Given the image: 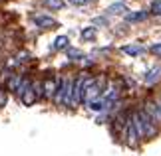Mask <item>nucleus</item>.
I'll return each mask as SVG.
<instances>
[{
	"instance_id": "1",
	"label": "nucleus",
	"mask_w": 161,
	"mask_h": 156,
	"mask_svg": "<svg viewBox=\"0 0 161 156\" xmlns=\"http://www.w3.org/2000/svg\"><path fill=\"white\" fill-rule=\"evenodd\" d=\"M72 85H74V79H70V77L60 79L58 89H56V93H54V103L56 105L72 107Z\"/></svg>"
},
{
	"instance_id": "2",
	"label": "nucleus",
	"mask_w": 161,
	"mask_h": 156,
	"mask_svg": "<svg viewBox=\"0 0 161 156\" xmlns=\"http://www.w3.org/2000/svg\"><path fill=\"white\" fill-rule=\"evenodd\" d=\"M135 115H137V118H139V124H141V133H143V138H153V136H157V133H159L157 124L153 123L149 117H147V113H145L143 109H141V111H135Z\"/></svg>"
},
{
	"instance_id": "3",
	"label": "nucleus",
	"mask_w": 161,
	"mask_h": 156,
	"mask_svg": "<svg viewBox=\"0 0 161 156\" xmlns=\"http://www.w3.org/2000/svg\"><path fill=\"white\" fill-rule=\"evenodd\" d=\"M84 79L86 75H80L78 79H74L72 85V107H78L84 101Z\"/></svg>"
},
{
	"instance_id": "4",
	"label": "nucleus",
	"mask_w": 161,
	"mask_h": 156,
	"mask_svg": "<svg viewBox=\"0 0 161 156\" xmlns=\"http://www.w3.org/2000/svg\"><path fill=\"white\" fill-rule=\"evenodd\" d=\"M143 111H145L147 117H149L155 124H161V105H159V101H153V99L145 101Z\"/></svg>"
},
{
	"instance_id": "5",
	"label": "nucleus",
	"mask_w": 161,
	"mask_h": 156,
	"mask_svg": "<svg viewBox=\"0 0 161 156\" xmlns=\"http://www.w3.org/2000/svg\"><path fill=\"white\" fill-rule=\"evenodd\" d=\"M123 140H125V144L131 146V148H137L139 146V136H137V133H135L131 121H127V124H125V130H123Z\"/></svg>"
},
{
	"instance_id": "6",
	"label": "nucleus",
	"mask_w": 161,
	"mask_h": 156,
	"mask_svg": "<svg viewBox=\"0 0 161 156\" xmlns=\"http://www.w3.org/2000/svg\"><path fill=\"white\" fill-rule=\"evenodd\" d=\"M58 83H60V79H56V77H48L42 81V93H44V99H54V93L56 89H58Z\"/></svg>"
},
{
	"instance_id": "7",
	"label": "nucleus",
	"mask_w": 161,
	"mask_h": 156,
	"mask_svg": "<svg viewBox=\"0 0 161 156\" xmlns=\"http://www.w3.org/2000/svg\"><path fill=\"white\" fill-rule=\"evenodd\" d=\"M34 22H36V26H40V28H44V30L58 28V22H56L54 18H50V16H36Z\"/></svg>"
},
{
	"instance_id": "8",
	"label": "nucleus",
	"mask_w": 161,
	"mask_h": 156,
	"mask_svg": "<svg viewBox=\"0 0 161 156\" xmlns=\"http://www.w3.org/2000/svg\"><path fill=\"white\" fill-rule=\"evenodd\" d=\"M20 101L24 103V105H34L36 101H38V99H36V93H34V89H32V85L28 87L26 91L22 93V97H20Z\"/></svg>"
},
{
	"instance_id": "9",
	"label": "nucleus",
	"mask_w": 161,
	"mask_h": 156,
	"mask_svg": "<svg viewBox=\"0 0 161 156\" xmlns=\"http://www.w3.org/2000/svg\"><path fill=\"white\" fill-rule=\"evenodd\" d=\"M20 79H22L20 73H14V75L8 79V83H6V91H16V87H18V83H20Z\"/></svg>"
},
{
	"instance_id": "10",
	"label": "nucleus",
	"mask_w": 161,
	"mask_h": 156,
	"mask_svg": "<svg viewBox=\"0 0 161 156\" xmlns=\"http://www.w3.org/2000/svg\"><path fill=\"white\" fill-rule=\"evenodd\" d=\"M70 46V40H68V36H58L54 42V49H68Z\"/></svg>"
},
{
	"instance_id": "11",
	"label": "nucleus",
	"mask_w": 161,
	"mask_h": 156,
	"mask_svg": "<svg viewBox=\"0 0 161 156\" xmlns=\"http://www.w3.org/2000/svg\"><path fill=\"white\" fill-rule=\"evenodd\" d=\"M125 10H127V6L123 2H115V4H111L108 8V14H123Z\"/></svg>"
},
{
	"instance_id": "12",
	"label": "nucleus",
	"mask_w": 161,
	"mask_h": 156,
	"mask_svg": "<svg viewBox=\"0 0 161 156\" xmlns=\"http://www.w3.org/2000/svg\"><path fill=\"white\" fill-rule=\"evenodd\" d=\"M121 52L127 53V55H139L141 52H143V48H141V46H123Z\"/></svg>"
},
{
	"instance_id": "13",
	"label": "nucleus",
	"mask_w": 161,
	"mask_h": 156,
	"mask_svg": "<svg viewBox=\"0 0 161 156\" xmlns=\"http://www.w3.org/2000/svg\"><path fill=\"white\" fill-rule=\"evenodd\" d=\"M145 18H147V12H133V14L125 16V20L127 22H141V20H145Z\"/></svg>"
},
{
	"instance_id": "14",
	"label": "nucleus",
	"mask_w": 161,
	"mask_h": 156,
	"mask_svg": "<svg viewBox=\"0 0 161 156\" xmlns=\"http://www.w3.org/2000/svg\"><path fill=\"white\" fill-rule=\"evenodd\" d=\"M159 73H161V69H159V67H155V69H151L149 73H147V75H145V81H147V83H155V81L159 79Z\"/></svg>"
},
{
	"instance_id": "15",
	"label": "nucleus",
	"mask_w": 161,
	"mask_h": 156,
	"mask_svg": "<svg viewBox=\"0 0 161 156\" xmlns=\"http://www.w3.org/2000/svg\"><path fill=\"white\" fill-rule=\"evenodd\" d=\"M46 8H52V10H62L64 8V0H46Z\"/></svg>"
},
{
	"instance_id": "16",
	"label": "nucleus",
	"mask_w": 161,
	"mask_h": 156,
	"mask_svg": "<svg viewBox=\"0 0 161 156\" xmlns=\"http://www.w3.org/2000/svg\"><path fill=\"white\" fill-rule=\"evenodd\" d=\"M88 107H90L92 111H103V107H106V103H103L102 99H96V101L88 103Z\"/></svg>"
},
{
	"instance_id": "17",
	"label": "nucleus",
	"mask_w": 161,
	"mask_h": 156,
	"mask_svg": "<svg viewBox=\"0 0 161 156\" xmlns=\"http://www.w3.org/2000/svg\"><path fill=\"white\" fill-rule=\"evenodd\" d=\"M82 38L84 40H94L96 38V28H86V30H82Z\"/></svg>"
},
{
	"instance_id": "18",
	"label": "nucleus",
	"mask_w": 161,
	"mask_h": 156,
	"mask_svg": "<svg viewBox=\"0 0 161 156\" xmlns=\"http://www.w3.org/2000/svg\"><path fill=\"white\" fill-rule=\"evenodd\" d=\"M32 89L36 93V99H42V97H44V93H42V81H34V83H32Z\"/></svg>"
},
{
	"instance_id": "19",
	"label": "nucleus",
	"mask_w": 161,
	"mask_h": 156,
	"mask_svg": "<svg viewBox=\"0 0 161 156\" xmlns=\"http://www.w3.org/2000/svg\"><path fill=\"white\" fill-rule=\"evenodd\" d=\"M6 101H8V93H6L4 87H0V109L6 105Z\"/></svg>"
},
{
	"instance_id": "20",
	"label": "nucleus",
	"mask_w": 161,
	"mask_h": 156,
	"mask_svg": "<svg viewBox=\"0 0 161 156\" xmlns=\"http://www.w3.org/2000/svg\"><path fill=\"white\" fill-rule=\"evenodd\" d=\"M151 12H153V14H159V16H161V0H153Z\"/></svg>"
},
{
	"instance_id": "21",
	"label": "nucleus",
	"mask_w": 161,
	"mask_h": 156,
	"mask_svg": "<svg viewBox=\"0 0 161 156\" xmlns=\"http://www.w3.org/2000/svg\"><path fill=\"white\" fill-rule=\"evenodd\" d=\"M68 55H70L72 59H80V58H82V52H80V49H72V48H68Z\"/></svg>"
},
{
	"instance_id": "22",
	"label": "nucleus",
	"mask_w": 161,
	"mask_h": 156,
	"mask_svg": "<svg viewBox=\"0 0 161 156\" xmlns=\"http://www.w3.org/2000/svg\"><path fill=\"white\" fill-rule=\"evenodd\" d=\"M151 53H153V55H159V58H161V43L151 46Z\"/></svg>"
},
{
	"instance_id": "23",
	"label": "nucleus",
	"mask_w": 161,
	"mask_h": 156,
	"mask_svg": "<svg viewBox=\"0 0 161 156\" xmlns=\"http://www.w3.org/2000/svg\"><path fill=\"white\" fill-rule=\"evenodd\" d=\"M72 4H76V6H82V4H88L90 0H70Z\"/></svg>"
},
{
	"instance_id": "24",
	"label": "nucleus",
	"mask_w": 161,
	"mask_h": 156,
	"mask_svg": "<svg viewBox=\"0 0 161 156\" xmlns=\"http://www.w3.org/2000/svg\"><path fill=\"white\" fill-rule=\"evenodd\" d=\"M159 105H161V101H159Z\"/></svg>"
}]
</instances>
